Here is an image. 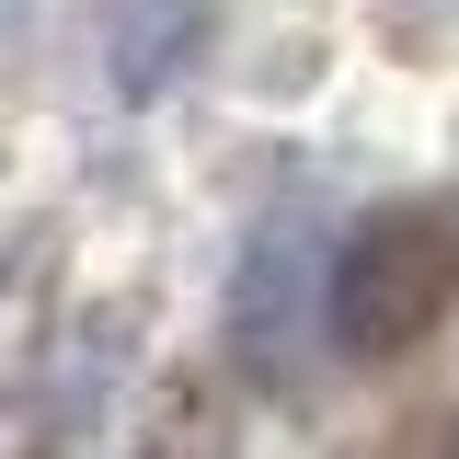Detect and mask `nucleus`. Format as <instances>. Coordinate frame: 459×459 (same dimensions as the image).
Here are the masks:
<instances>
[{
    "mask_svg": "<svg viewBox=\"0 0 459 459\" xmlns=\"http://www.w3.org/2000/svg\"><path fill=\"white\" fill-rule=\"evenodd\" d=\"M322 287H333V253H322L310 219L253 230V253H241V276H230V344L253 356V379H287V368H299V333H310V299H322Z\"/></svg>",
    "mask_w": 459,
    "mask_h": 459,
    "instance_id": "2",
    "label": "nucleus"
},
{
    "mask_svg": "<svg viewBox=\"0 0 459 459\" xmlns=\"http://www.w3.org/2000/svg\"><path fill=\"white\" fill-rule=\"evenodd\" d=\"M459 310V207H368L333 241V287H322V333L344 356H413Z\"/></svg>",
    "mask_w": 459,
    "mask_h": 459,
    "instance_id": "1",
    "label": "nucleus"
}]
</instances>
